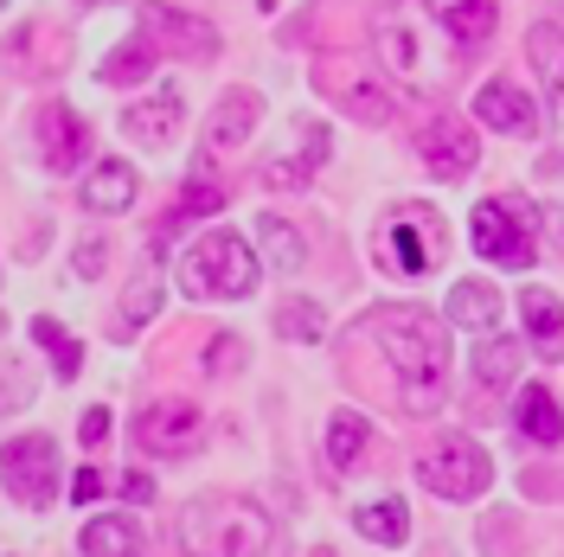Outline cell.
Here are the masks:
<instances>
[{
    "label": "cell",
    "mask_w": 564,
    "mask_h": 557,
    "mask_svg": "<svg viewBox=\"0 0 564 557\" xmlns=\"http://www.w3.org/2000/svg\"><path fill=\"white\" fill-rule=\"evenodd\" d=\"M372 340H379L386 359H391L398 404H404L411 417L443 411V397H449V327L430 308H417V302H398V308L372 314Z\"/></svg>",
    "instance_id": "cell-1"
},
{
    "label": "cell",
    "mask_w": 564,
    "mask_h": 557,
    "mask_svg": "<svg viewBox=\"0 0 564 557\" xmlns=\"http://www.w3.org/2000/svg\"><path fill=\"white\" fill-rule=\"evenodd\" d=\"M180 551L186 557H263L270 551V513L238 493H206L180 513Z\"/></svg>",
    "instance_id": "cell-2"
},
{
    "label": "cell",
    "mask_w": 564,
    "mask_h": 557,
    "mask_svg": "<svg viewBox=\"0 0 564 557\" xmlns=\"http://www.w3.org/2000/svg\"><path fill=\"white\" fill-rule=\"evenodd\" d=\"M257 276H263V263H257V250L238 231H206L174 270L186 302H245L257 288Z\"/></svg>",
    "instance_id": "cell-3"
},
{
    "label": "cell",
    "mask_w": 564,
    "mask_h": 557,
    "mask_svg": "<svg viewBox=\"0 0 564 557\" xmlns=\"http://www.w3.org/2000/svg\"><path fill=\"white\" fill-rule=\"evenodd\" d=\"M539 225H545V211L532 206V199L500 193V199H481V206L468 211V244H475V256L494 263V270H527Z\"/></svg>",
    "instance_id": "cell-4"
},
{
    "label": "cell",
    "mask_w": 564,
    "mask_h": 557,
    "mask_svg": "<svg viewBox=\"0 0 564 557\" xmlns=\"http://www.w3.org/2000/svg\"><path fill=\"white\" fill-rule=\"evenodd\" d=\"M0 488L26 513H52L58 506V443L45 429H26V436L0 443Z\"/></svg>",
    "instance_id": "cell-5"
},
{
    "label": "cell",
    "mask_w": 564,
    "mask_h": 557,
    "mask_svg": "<svg viewBox=\"0 0 564 557\" xmlns=\"http://www.w3.org/2000/svg\"><path fill=\"white\" fill-rule=\"evenodd\" d=\"M449 250V231L436 225L430 206H391V218L379 225V263L398 276H430Z\"/></svg>",
    "instance_id": "cell-6"
},
{
    "label": "cell",
    "mask_w": 564,
    "mask_h": 557,
    "mask_svg": "<svg viewBox=\"0 0 564 557\" xmlns=\"http://www.w3.org/2000/svg\"><path fill=\"white\" fill-rule=\"evenodd\" d=\"M417 481L436 500H481L494 481V461L481 443H468V436H443V443H430L417 455Z\"/></svg>",
    "instance_id": "cell-7"
},
{
    "label": "cell",
    "mask_w": 564,
    "mask_h": 557,
    "mask_svg": "<svg viewBox=\"0 0 564 557\" xmlns=\"http://www.w3.org/2000/svg\"><path fill=\"white\" fill-rule=\"evenodd\" d=\"M372 58H379V70H391V84H404L411 97H436V84H443V58H430V45L411 33L404 13H379V20H372Z\"/></svg>",
    "instance_id": "cell-8"
},
{
    "label": "cell",
    "mask_w": 564,
    "mask_h": 557,
    "mask_svg": "<svg viewBox=\"0 0 564 557\" xmlns=\"http://www.w3.org/2000/svg\"><path fill=\"white\" fill-rule=\"evenodd\" d=\"M315 84L334 97V103L347 109L352 122H366V129H386L391 122V84L379 70L366 65V58H340V65H321Z\"/></svg>",
    "instance_id": "cell-9"
},
{
    "label": "cell",
    "mask_w": 564,
    "mask_h": 557,
    "mask_svg": "<svg viewBox=\"0 0 564 557\" xmlns=\"http://www.w3.org/2000/svg\"><path fill=\"white\" fill-rule=\"evenodd\" d=\"M527 58L545 77V116H552V141H545V174H564V33L552 20H532L527 26Z\"/></svg>",
    "instance_id": "cell-10"
},
{
    "label": "cell",
    "mask_w": 564,
    "mask_h": 557,
    "mask_svg": "<svg viewBox=\"0 0 564 557\" xmlns=\"http://www.w3.org/2000/svg\"><path fill=\"white\" fill-rule=\"evenodd\" d=\"M327 154H334V135H327V122L308 116V122H295V129L270 148V161H263V186H276V193L289 186V193H295V186H308V179L321 174Z\"/></svg>",
    "instance_id": "cell-11"
},
{
    "label": "cell",
    "mask_w": 564,
    "mask_h": 557,
    "mask_svg": "<svg viewBox=\"0 0 564 557\" xmlns=\"http://www.w3.org/2000/svg\"><path fill=\"white\" fill-rule=\"evenodd\" d=\"M199 436H206V417H199V404H186V397H161V404H148L135 417V443L148 455H161V461L199 449Z\"/></svg>",
    "instance_id": "cell-12"
},
{
    "label": "cell",
    "mask_w": 564,
    "mask_h": 557,
    "mask_svg": "<svg viewBox=\"0 0 564 557\" xmlns=\"http://www.w3.org/2000/svg\"><path fill=\"white\" fill-rule=\"evenodd\" d=\"M417 154H423V167L443 179V186L468 179V174H475V161H481L475 129H468V122H456V116H430V122L417 129Z\"/></svg>",
    "instance_id": "cell-13"
},
{
    "label": "cell",
    "mask_w": 564,
    "mask_h": 557,
    "mask_svg": "<svg viewBox=\"0 0 564 557\" xmlns=\"http://www.w3.org/2000/svg\"><path fill=\"white\" fill-rule=\"evenodd\" d=\"M33 135H39V161L52 167V174H77L84 161H90V122L65 103H45L33 116Z\"/></svg>",
    "instance_id": "cell-14"
},
{
    "label": "cell",
    "mask_w": 564,
    "mask_h": 557,
    "mask_svg": "<svg viewBox=\"0 0 564 557\" xmlns=\"http://www.w3.org/2000/svg\"><path fill=\"white\" fill-rule=\"evenodd\" d=\"M141 26L167 58H218V33L193 13H174L167 0H141Z\"/></svg>",
    "instance_id": "cell-15"
},
{
    "label": "cell",
    "mask_w": 564,
    "mask_h": 557,
    "mask_svg": "<svg viewBox=\"0 0 564 557\" xmlns=\"http://www.w3.org/2000/svg\"><path fill=\"white\" fill-rule=\"evenodd\" d=\"M180 122H186V109H180V90L167 84V90H148V97H135V103L122 109V135L135 141V148H167V141L180 135Z\"/></svg>",
    "instance_id": "cell-16"
},
{
    "label": "cell",
    "mask_w": 564,
    "mask_h": 557,
    "mask_svg": "<svg viewBox=\"0 0 564 557\" xmlns=\"http://www.w3.org/2000/svg\"><path fill=\"white\" fill-rule=\"evenodd\" d=\"M257 116H263V97L257 90H225L218 97V109L206 116V154H238L250 135H257Z\"/></svg>",
    "instance_id": "cell-17"
},
{
    "label": "cell",
    "mask_w": 564,
    "mask_h": 557,
    "mask_svg": "<svg viewBox=\"0 0 564 557\" xmlns=\"http://www.w3.org/2000/svg\"><path fill=\"white\" fill-rule=\"evenodd\" d=\"M475 116H481V129L494 135H532L539 129V109L520 84H507V77H488L481 90H475Z\"/></svg>",
    "instance_id": "cell-18"
},
{
    "label": "cell",
    "mask_w": 564,
    "mask_h": 557,
    "mask_svg": "<svg viewBox=\"0 0 564 557\" xmlns=\"http://www.w3.org/2000/svg\"><path fill=\"white\" fill-rule=\"evenodd\" d=\"M520 314H527V340L558 365L564 359V295L545 288V282H527V288H520Z\"/></svg>",
    "instance_id": "cell-19"
},
{
    "label": "cell",
    "mask_w": 564,
    "mask_h": 557,
    "mask_svg": "<svg viewBox=\"0 0 564 557\" xmlns=\"http://www.w3.org/2000/svg\"><path fill=\"white\" fill-rule=\"evenodd\" d=\"M513 423H520V436H527L532 449H558L564 443V411H558V397H552L545 384H527V391H520Z\"/></svg>",
    "instance_id": "cell-20"
},
{
    "label": "cell",
    "mask_w": 564,
    "mask_h": 557,
    "mask_svg": "<svg viewBox=\"0 0 564 557\" xmlns=\"http://www.w3.org/2000/svg\"><path fill=\"white\" fill-rule=\"evenodd\" d=\"M135 167L129 161H97L84 174V211H129L135 206Z\"/></svg>",
    "instance_id": "cell-21"
},
{
    "label": "cell",
    "mask_w": 564,
    "mask_h": 557,
    "mask_svg": "<svg viewBox=\"0 0 564 557\" xmlns=\"http://www.w3.org/2000/svg\"><path fill=\"white\" fill-rule=\"evenodd\" d=\"M443 314L456 320V327H475V334H488L494 314H500V295H494V282L481 276H462L456 288H449V302H443Z\"/></svg>",
    "instance_id": "cell-22"
},
{
    "label": "cell",
    "mask_w": 564,
    "mask_h": 557,
    "mask_svg": "<svg viewBox=\"0 0 564 557\" xmlns=\"http://www.w3.org/2000/svg\"><path fill=\"white\" fill-rule=\"evenodd\" d=\"M352 532H359V538H372V545H391V551H398V545L411 538V506H404V500H366V506L352 513Z\"/></svg>",
    "instance_id": "cell-23"
},
{
    "label": "cell",
    "mask_w": 564,
    "mask_h": 557,
    "mask_svg": "<svg viewBox=\"0 0 564 557\" xmlns=\"http://www.w3.org/2000/svg\"><path fill=\"white\" fill-rule=\"evenodd\" d=\"M135 551H141L135 520H122V513H97V520H84V557H135Z\"/></svg>",
    "instance_id": "cell-24"
},
{
    "label": "cell",
    "mask_w": 564,
    "mask_h": 557,
    "mask_svg": "<svg viewBox=\"0 0 564 557\" xmlns=\"http://www.w3.org/2000/svg\"><path fill=\"white\" fill-rule=\"evenodd\" d=\"M513 379H520V340L481 334V340H475V384H488V391H507Z\"/></svg>",
    "instance_id": "cell-25"
},
{
    "label": "cell",
    "mask_w": 564,
    "mask_h": 557,
    "mask_svg": "<svg viewBox=\"0 0 564 557\" xmlns=\"http://www.w3.org/2000/svg\"><path fill=\"white\" fill-rule=\"evenodd\" d=\"M154 58H161V45H154V39H148V33H135V39H122V45L109 52L104 65H97V77H104V84H116V90H122V84H141V77L154 70Z\"/></svg>",
    "instance_id": "cell-26"
},
{
    "label": "cell",
    "mask_w": 564,
    "mask_h": 557,
    "mask_svg": "<svg viewBox=\"0 0 564 557\" xmlns=\"http://www.w3.org/2000/svg\"><path fill=\"white\" fill-rule=\"evenodd\" d=\"M257 244H263V263H270V270H282V276H295V270L308 263V244H302V231H295V225H282L276 211L257 225Z\"/></svg>",
    "instance_id": "cell-27"
},
{
    "label": "cell",
    "mask_w": 564,
    "mask_h": 557,
    "mask_svg": "<svg viewBox=\"0 0 564 557\" xmlns=\"http://www.w3.org/2000/svg\"><path fill=\"white\" fill-rule=\"evenodd\" d=\"M359 455H366V417L359 411H334V423H327V468L352 474Z\"/></svg>",
    "instance_id": "cell-28"
},
{
    "label": "cell",
    "mask_w": 564,
    "mask_h": 557,
    "mask_svg": "<svg viewBox=\"0 0 564 557\" xmlns=\"http://www.w3.org/2000/svg\"><path fill=\"white\" fill-rule=\"evenodd\" d=\"M443 26H449L462 45H481V39H494V26H500V7H494V0H449V7H443Z\"/></svg>",
    "instance_id": "cell-29"
},
{
    "label": "cell",
    "mask_w": 564,
    "mask_h": 557,
    "mask_svg": "<svg viewBox=\"0 0 564 557\" xmlns=\"http://www.w3.org/2000/svg\"><path fill=\"white\" fill-rule=\"evenodd\" d=\"M276 334H282V340H295V347H315L321 334H327V314H321V302H308V295L282 302V308H276Z\"/></svg>",
    "instance_id": "cell-30"
},
{
    "label": "cell",
    "mask_w": 564,
    "mask_h": 557,
    "mask_svg": "<svg viewBox=\"0 0 564 557\" xmlns=\"http://www.w3.org/2000/svg\"><path fill=\"white\" fill-rule=\"evenodd\" d=\"M33 340L52 352V372H58V379H77V372H84V347L70 340L52 314H33Z\"/></svg>",
    "instance_id": "cell-31"
},
{
    "label": "cell",
    "mask_w": 564,
    "mask_h": 557,
    "mask_svg": "<svg viewBox=\"0 0 564 557\" xmlns=\"http://www.w3.org/2000/svg\"><path fill=\"white\" fill-rule=\"evenodd\" d=\"M122 308H129V327H148L154 320V308H161V263H141V276L129 282Z\"/></svg>",
    "instance_id": "cell-32"
},
{
    "label": "cell",
    "mask_w": 564,
    "mask_h": 557,
    "mask_svg": "<svg viewBox=\"0 0 564 557\" xmlns=\"http://www.w3.org/2000/svg\"><path fill=\"white\" fill-rule=\"evenodd\" d=\"M26 397H33V379H26V359L0 352V417H7V411H20Z\"/></svg>",
    "instance_id": "cell-33"
},
{
    "label": "cell",
    "mask_w": 564,
    "mask_h": 557,
    "mask_svg": "<svg viewBox=\"0 0 564 557\" xmlns=\"http://www.w3.org/2000/svg\"><path fill=\"white\" fill-rule=\"evenodd\" d=\"M180 211H186V218H212V211H225V186H212V179H186V186H180Z\"/></svg>",
    "instance_id": "cell-34"
},
{
    "label": "cell",
    "mask_w": 564,
    "mask_h": 557,
    "mask_svg": "<svg viewBox=\"0 0 564 557\" xmlns=\"http://www.w3.org/2000/svg\"><path fill=\"white\" fill-rule=\"evenodd\" d=\"M231 365H245V340H231V334H218L206 352V372H231Z\"/></svg>",
    "instance_id": "cell-35"
},
{
    "label": "cell",
    "mask_w": 564,
    "mask_h": 557,
    "mask_svg": "<svg viewBox=\"0 0 564 557\" xmlns=\"http://www.w3.org/2000/svg\"><path fill=\"white\" fill-rule=\"evenodd\" d=\"M104 256H109V244H104V238H90V244H77V276H84V282H97V276L109 270Z\"/></svg>",
    "instance_id": "cell-36"
},
{
    "label": "cell",
    "mask_w": 564,
    "mask_h": 557,
    "mask_svg": "<svg viewBox=\"0 0 564 557\" xmlns=\"http://www.w3.org/2000/svg\"><path fill=\"white\" fill-rule=\"evenodd\" d=\"M77 436H84V443L97 449V443L109 436V411H84V417H77Z\"/></svg>",
    "instance_id": "cell-37"
},
{
    "label": "cell",
    "mask_w": 564,
    "mask_h": 557,
    "mask_svg": "<svg viewBox=\"0 0 564 557\" xmlns=\"http://www.w3.org/2000/svg\"><path fill=\"white\" fill-rule=\"evenodd\" d=\"M70 493H77V506L97 500V493H104V474H97V468H77V474H70Z\"/></svg>",
    "instance_id": "cell-38"
},
{
    "label": "cell",
    "mask_w": 564,
    "mask_h": 557,
    "mask_svg": "<svg viewBox=\"0 0 564 557\" xmlns=\"http://www.w3.org/2000/svg\"><path fill=\"white\" fill-rule=\"evenodd\" d=\"M122 493H129V500H154V481H148V474H122Z\"/></svg>",
    "instance_id": "cell-39"
},
{
    "label": "cell",
    "mask_w": 564,
    "mask_h": 557,
    "mask_svg": "<svg viewBox=\"0 0 564 557\" xmlns=\"http://www.w3.org/2000/svg\"><path fill=\"white\" fill-rule=\"evenodd\" d=\"M545 231L558 238V250H564V206H545Z\"/></svg>",
    "instance_id": "cell-40"
},
{
    "label": "cell",
    "mask_w": 564,
    "mask_h": 557,
    "mask_svg": "<svg viewBox=\"0 0 564 557\" xmlns=\"http://www.w3.org/2000/svg\"><path fill=\"white\" fill-rule=\"evenodd\" d=\"M430 7H436V13H443V7H449V0H430Z\"/></svg>",
    "instance_id": "cell-41"
},
{
    "label": "cell",
    "mask_w": 564,
    "mask_h": 557,
    "mask_svg": "<svg viewBox=\"0 0 564 557\" xmlns=\"http://www.w3.org/2000/svg\"><path fill=\"white\" fill-rule=\"evenodd\" d=\"M84 7H97V0H84Z\"/></svg>",
    "instance_id": "cell-42"
},
{
    "label": "cell",
    "mask_w": 564,
    "mask_h": 557,
    "mask_svg": "<svg viewBox=\"0 0 564 557\" xmlns=\"http://www.w3.org/2000/svg\"><path fill=\"white\" fill-rule=\"evenodd\" d=\"M0 7H7V0H0Z\"/></svg>",
    "instance_id": "cell-43"
}]
</instances>
